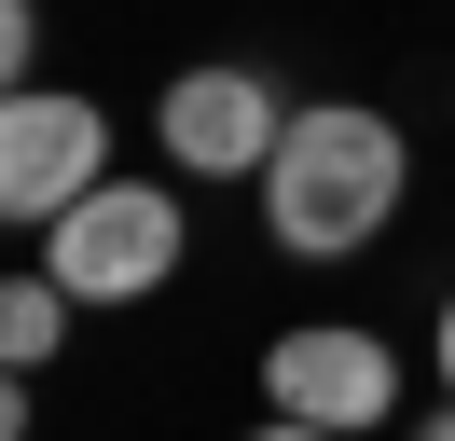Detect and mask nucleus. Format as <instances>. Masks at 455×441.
I'll return each instance as SVG.
<instances>
[{
	"instance_id": "7ed1b4c3",
	"label": "nucleus",
	"mask_w": 455,
	"mask_h": 441,
	"mask_svg": "<svg viewBox=\"0 0 455 441\" xmlns=\"http://www.w3.org/2000/svg\"><path fill=\"white\" fill-rule=\"evenodd\" d=\"M97 180H111V110L69 97V83H14V97H0V220L42 235V220H69Z\"/></svg>"
},
{
	"instance_id": "9d476101",
	"label": "nucleus",
	"mask_w": 455,
	"mask_h": 441,
	"mask_svg": "<svg viewBox=\"0 0 455 441\" xmlns=\"http://www.w3.org/2000/svg\"><path fill=\"white\" fill-rule=\"evenodd\" d=\"M414 441H455V400H442V413H427V428H414Z\"/></svg>"
},
{
	"instance_id": "1a4fd4ad",
	"label": "nucleus",
	"mask_w": 455,
	"mask_h": 441,
	"mask_svg": "<svg viewBox=\"0 0 455 441\" xmlns=\"http://www.w3.org/2000/svg\"><path fill=\"white\" fill-rule=\"evenodd\" d=\"M427 358H442V400H455V290H442V345H427Z\"/></svg>"
},
{
	"instance_id": "f257e3e1",
	"label": "nucleus",
	"mask_w": 455,
	"mask_h": 441,
	"mask_svg": "<svg viewBox=\"0 0 455 441\" xmlns=\"http://www.w3.org/2000/svg\"><path fill=\"white\" fill-rule=\"evenodd\" d=\"M249 193H262V235H276L290 262H359L400 220V193H414V138H400L387 110H359V97H317V110H290L276 165H262Z\"/></svg>"
},
{
	"instance_id": "0eeeda50",
	"label": "nucleus",
	"mask_w": 455,
	"mask_h": 441,
	"mask_svg": "<svg viewBox=\"0 0 455 441\" xmlns=\"http://www.w3.org/2000/svg\"><path fill=\"white\" fill-rule=\"evenodd\" d=\"M42 69V0H0V97Z\"/></svg>"
},
{
	"instance_id": "423d86ee",
	"label": "nucleus",
	"mask_w": 455,
	"mask_h": 441,
	"mask_svg": "<svg viewBox=\"0 0 455 441\" xmlns=\"http://www.w3.org/2000/svg\"><path fill=\"white\" fill-rule=\"evenodd\" d=\"M69 317H84V303H69L56 276L28 262V276H14V290H0V358H14V373H42V358L69 345Z\"/></svg>"
},
{
	"instance_id": "f03ea898",
	"label": "nucleus",
	"mask_w": 455,
	"mask_h": 441,
	"mask_svg": "<svg viewBox=\"0 0 455 441\" xmlns=\"http://www.w3.org/2000/svg\"><path fill=\"white\" fill-rule=\"evenodd\" d=\"M180 248H194V220H180L166 180H97L69 220H42V276H56L84 317H111V303H152L180 276Z\"/></svg>"
},
{
	"instance_id": "6e6552de",
	"label": "nucleus",
	"mask_w": 455,
	"mask_h": 441,
	"mask_svg": "<svg viewBox=\"0 0 455 441\" xmlns=\"http://www.w3.org/2000/svg\"><path fill=\"white\" fill-rule=\"evenodd\" d=\"M249 441H345V428H304V413H262Z\"/></svg>"
},
{
	"instance_id": "39448f33",
	"label": "nucleus",
	"mask_w": 455,
	"mask_h": 441,
	"mask_svg": "<svg viewBox=\"0 0 455 441\" xmlns=\"http://www.w3.org/2000/svg\"><path fill=\"white\" fill-rule=\"evenodd\" d=\"M262 413H304V428H345V441H372L400 413V358L372 345V331H345V317H317V331H276L262 345Z\"/></svg>"
},
{
	"instance_id": "20e7f679",
	"label": "nucleus",
	"mask_w": 455,
	"mask_h": 441,
	"mask_svg": "<svg viewBox=\"0 0 455 441\" xmlns=\"http://www.w3.org/2000/svg\"><path fill=\"white\" fill-rule=\"evenodd\" d=\"M152 138H166L180 180H262L290 138V97L249 69V55H207V69H180L166 97H152Z\"/></svg>"
}]
</instances>
